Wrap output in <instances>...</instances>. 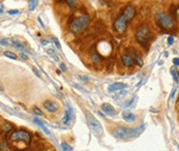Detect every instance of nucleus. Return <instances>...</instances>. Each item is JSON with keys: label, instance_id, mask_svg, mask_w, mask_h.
Returning a JSON list of instances; mask_svg holds the SVG:
<instances>
[{"label": "nucleus", "instance_id": "nucleus-1", "mask_svg": "<svg viewBox=\"0 0 179 151\" xmlns=\"http://www.w3.org/2000/svg\"><path fill=\"white\" fill-rule=\"evenodd\" d=\"M135 16H136V8H135V6H133L131 4L126 5L122 9V12L120 13V15L114 21V25H113L114 29L118 33H121V34L124 33L128 23L134 19Z\"/></svg>", "mask_w": 179, "mask_h": 151}, {"label": "nucleus", "instance_id": "nucleus-2", "mask_svg": "<svg viewBox=\"0 0 179 151\" xmlns=\"http://www.w3.org/2000/svg\"><path fill=\"white\" fill-rule=\"evenodd\" d=\"M144 126L140 125L134 128L124 127V126H116L113 129V135L115 137L119 138V139H128V138H133L135 136H139L142 133Z\"/></svg>", "mask_w": 179, "mask_h": 151}, {"label": "nucleus", "instance_id": "nucleus-3", "mask_svg": "<svg viewBox=\"0 0 179 151\" xmlns=\"http://www.w3.org/2000/svg\"><path fill=\"white\" fill-rule=\"evenodd\" d=\"M157 24L165 30H172L175 27V20L164 12H159L155 15Z\"/></svg>", "mask_w": 179, "mask_h": 151}, {"label": "nucleus", "instance_id": "nucleus-4", "mask_svg": "<svg viewBox=\"0 0 179 151\" xmlns=\"http://www.w3.org/2000/svg\"><path fill=\"white\" fill-rule=\"evenodd\" d=\"M151 36L152 32L147 25H141L136 31V41L143 46H145L149 43Z\"/></svg>", "mask_w": 179, "mask_h": 151}, {"label": "nucleus", "instance_id": "nucleus-5", "mask_svg": "<svg viewBox=\"0 0 179 151\" xmlns=\"http://www.w3.org/2000/svg\"><path fill=\"white\" fill-rule=\"evenodd\" d=\"M89 24V17L87 15L78 17L69 24V29L74 33H79L82 32Z\"/></svg>", "mask_w": 179, "mask_h": 151}, {"label": "nucleus", "instance_id": "nucleus-6", "mask_svg": "<svg viewBox=\"0 0 179 151\" xmlns=\"http://www.w3.org/2000/svg\"><path fill=\"white\" fill-rule=\"evenodd\" d=\"M86 116H87V121H88V124H89V126H90L92 133L94 134L96 137L102 136L104 131H102V124H100V122L98 121L89 111L86 112Z\"/></svg>", "mask_w": 179, "mask_h": 151}, {"label": "nucleus", "instance_id": "nucleus-7", "mask_svg": "<svg viewBox=\"0 0 179 151\" xmlns=\"http://www.w3.org/2000/svg\"><path fill=\"white\" fill-rule=\"evenodd\" d=\"M9 140L14 142H24L26 144H30L31 142V135L24 129L16 131L9 136Z\"/></svg>", "mask_w": 179, "mask_h": 151}, {"label": "nucleus", "instance_id": "nucleus-8", "mask_svg": "<svg viewBox=\"0 0 179 151\" xmlns=\"http://www.w3.org/2000/svg\"><path fill=\"white\" fill-rule=\"evenodd\" d=\"M44 108H45L48 112H51V113H56L59 109L57 103L52 101H46L44 103Z\"/></svg>", "mask_w": 179, "mask_h": 151}, {"label": "nucleus", "instance_id": "nucleus-9", "mask_svg": "<svg viewBox=\"0 0 179 151\" xmlns=\"http://www.w3.org/2000/svg\"><path fill=\"white\" fill-rule=\"evenodd\" d=\"M121 60H122L123 64H124L125 66H133L135 63H136V61H135V59L132 57V55H129V54H123L122 56H121Z\"/></svg>", "mask_w": 179, "mask_h": 151}, {"label": "nucleus", "instance_id": "nucleus-10", "mask_svg": "<svg viewBox=\"0 0 179 151\" xmlns=\"http://www.w3.org/2000/svg\"><path fill=\"white\" fill-rule=\"evenodd\" d=\"M72 118H74L73 109H72L70 107H68L67 109H66V111H65V114H64L63 119H62V122H63V124H65V125H68Z\"/></svg>", "mask_w": 179, "mask_h": 151}, {"label": "nucleus", "instance_id": "nucleus-11", "mask_svg": "<svg viewBox=\"0 0 179 151\" xmlns=\"http://www.w3.org/2000/svg\"><path fill=\"white\" fill-rule=\"evenodd\" d=\"M7 41H9V44H11V46H14L15 48H17L18 50L27 51V50H26V47L23 45V43H21L20 41H18V39H16V38H9V39H7Z\"/></svg>", "mask_w": 179, "mask_h": 151}, {"label": "nucleus", "instance_id": "nucleus-12", "mask_svg": "<svg viewBox=\"0 0 179 151\" xmlns=\"http://www.w3.org/2000/svg\"><path fill=\"white\" fill-rule=\"evenodd\" d=\"M102 110L108 115H115V113H116V111H115V109L113 108V106L110 105V103H102Z\"/></svg>", "mask_w": 179, "mask_h": 151}, {"label": "nucleus", "instance_id": "nucleus-13", "mask_svg": "<svg viewBox=\"0 0 179 151\" xmlns=\"http://www.w3.org/2000/svg\"><path fill=\"white\" fill-rule=\"evenodd\" d=\"M126 87V84H124V83H114V84H111L109 86V92H114L116 90H120Z\"/></svg>", "mask_w": 179, "mask_h": 151}, {"label": "nucleus", "instance_id": "nucleus-14", "mask_svg": "<svg viewBox=\"0 0 179 151\" xmlns=\"http://www.w3.org/2000/svg\"><path fill=\"white\" fill-rule=\"evenodd\" d=\"M122 118H123V120H125L126 122H134V121H136L137 116L131 112H123Z\"/></svg>", "mask_w": 179, "mask_h": 151}, {"label": "nucleus", "instance_id": "nucleus-15", "mask_svg": "<svg viewBox=\"0 0 179 151\" xmlns=\"http://www.w3.org/2000/svg\"><path fill=\"white\" fill-rule=\"evenodd\" d=\"M131 53H132L133 55H134V56H132V57L135 59L136 63L138 64V65H140V66H142V65H143V60H142V57H141L140 54H139V53L137 52L135 49H132V50H131Z\"/></svg>", "mask_w": 179, "mask_h": 151}, {"label": "nucleus", "instance_id": "nucleus-16", "mask_svg": "<svg viewBox=\"0 0 179 151\" xmlns=\"http://www.w3.org/2000/svg\"><path fill=\"white\" fill-rule=\"evenodd\" d=\"M34 123H37V125L39 126V127L41 128V129H43L44 131H45V134H47V135H51V133H50V131H49V129H48L47 127H46L45 126V124H44V122L41 121V119H39V118H34Z\"/></svg>", "mask_w": 179, "mask_h": 151}, {"label": "nucleus", "instance_id": "nucleus-17", "mask_svg": "<svg viewBox=\"0 0 179 151\" xmlns=\"http://www.w3.org/2000/svg\"><path fill=\"white\" fill-rule=\"evenodd\" d=\"M11 129H14V125L9 122H5L2 126H1V131L2 133H9Z\"/></svg>", "mask_w": 179, "mask_h": 151}, {"label": "nucleus", "instance_id": "nucleus-18", "mask_svg": "<svg viewBox=\"0 0 179 151\" xmlns=\"http://www.w3.org/2000/svg\"><path fill=\"white\" fill-rule=\"evenodd\" d=\"M170 13H171V15H172L171 18L177 19L178 18V6H177V5H171Z\"/></svg>", "mask_w": 179, "mask_h": 151}, {"label": "nucleus", "instance_id": "nucleus-19", "mask_svg": "<svg viewBox=\"0 0 179 151\" xmlns=\"http://www.w3.org/2000/svg\"><path fill=\"white\" fill-rule=\"evenodd\" d=\"M39 5V0H29L28 2V6H29L30 10H34Z\"/></svg>", "mask_w": 179, "mask_h": 151}, {"label": "nucleus", "instance_id": "nucleus-20", "mask_svg": "<svg viewBox=\"0 0 179 151\" xmlns=\"http://www.w3.org/2000/svg\"><path fill=\"white\" fill-rule=\"evenodd\" d=\"M171 73L173 75V78H174V80H175V82L178 84V69H176V67H172L171 69Z\"/></svg>", "mask_w": 179, "mask_h": 151}, {"label": "nucleus", "instance_id": "nucleus-21", "mask_svg": "<svg viewBox=\"0 0 179 151\" xmlns=\"http://www.w3.org/2000/svg\"><path fill=\"white\" fill-rule=\"evenodd\" d=\"M4 56H6V57L11 58V59H14V60H16L17 58H18V56H17L15 53L9 52V51H5V52H4Z\"/></svg>", "mask_w": 179, "mask_h": 151}, {"label": "nucleus", "instance_id": "nucleus-22", "mask_svg": "<svg viewBox=\"0 0 179 151\" xmlns=\"http://www.w3.org/2000/svg\"><path fill=\"white\" fill-rule=\"evenodd\" d=\"M61 147L64 151H73V147L70 146L69 144H67L66 142H62L61 143Z\"/></svg>", "mask_w": 179, "mask_h": 151}, {"label": "nucleus", "instance_id": "nucleus-23", "mask_svg": "<svg viewBox=\"0 0 179 151\" xmlns=\"http://www.w3.org/2000/svg\"><path fill=\"white\" fill-rule=\"evenodd\" d=\"M100 59H102V57H100L98 54H92V55H91V60H92V62H98Z\"/></svg>", "mask_w": 179, "mask_h": 151}, {"label": "nucleus", "instance_id": "nucleus-24", "mask_svg": "<svg viewBox=\"0 0 179 151\" xmlns=\"http://www.w3.org/2000/svg\"><path fill=\"white\" fill-rule=\"evenodd\" d=\"M77 1H78V0H66V2H67V4L69 5L70 8H75Z\"/></svg>", "mask_w": 179, "mask_h": 151}, {"label": "nucleus", "instance_id": "nucleus-25", "mask_svg": "<svg viewBox=\"0 0 179 151\" xmlns=\"http://www.w3.org/2000/svg\"><path fill=\"white\" fill-rule=\"evenodd\" d=\"M33 112L35 113L37 115H39V116H43V111L39 109V108H37V107H33Z\"/></svg>", "mask_w": 179, "mask_h": 151}, {"label": "nucleus", "instance_id": "nucleus-26", "mask_svg": "<svg viewBox=\"0 0 179 151\" xmlns=\"http://www.w3.org/2000/svg\"><path fill=\"white\" fill-rule=\"evenodd\" d=\"M173 43H174V37H173L172 35H170V36L168 37V44L169 45H172Z\"/></svg>", "mask_w": 179, "mask_h": 151}, {"label": "nucleus", "instance_id": "nucleus-27", "mask_svg": "<svg viewBox=\"0 0 179 151\" xmlns=\"http://www.w3.org/2000/svg\"><path fill=\"white\" fill-rule=\"evenodd\" d=\"M0 45H2V46H7V39L6 38H3L0 41Z\"/></svg>", "mask_w": 179, "mask_h": 151}, {"label": "nucleus", "instance_id": "nucleus-28", "mask_svg": "<svg viewBox=\"0 0 179 151\" xmlns=\"http://www.w3.org/2000/svg\"><path fill=\"white\" fill-rule=\"evenodd\" d=\"M60 69H61L62 71H66V65L64 63H61L60 64Z\"/></svg>", "mask_w": 179, "mask_h": 151}, {"label": "nucleus", "instance_id": "nucleus-29", "mask_svg": "<svg viewBox=\"0 0 179 151\" xmlns=\"http://www.w3.org/2000/svg\"><path fill=\"white\" fill-rule=\"evenodd\" d=\"M8 14L9 15H17V14H19V10L18 9H15V10H8Z\"/></svg>", "mask_w": 179, "mask_h": 151}, {"label": "nucleus", "instance_id": "nucleus-30", "mask_svg": "<svg viewBox=\"0 0 179 151\" xmlns=\"http://www.w3.org/2000/svg\"><path fill=\"white\" fill-rule=\"evenodd\" d=\"M5 146H6V144H5V142H4V141H3V142H1V143H0V149H1V150H4Z\"/></svg>", "mask_w": 179, "mask_h": 151}, {"label": "nucleus", "instance_id": "nucleus-31", "mask_svg": "<svg viewBox=\"0 0 179 151\" xmlns=\"http://www.w3.org/2000/svg\"><path fill=\"white\" fill-rule=\"evenodd\" d=\"M176 91H177L176 88H173L172 93H171V96H170V99H173V97H174V96H175V93H176Z\"/></svg>", "mask_w": 179, "mask_h": 151}, {"label": "nucleus", "instance_id": "nucleus-32", "mask_svg": "<svg viewBox=\"0 0 179 151\" xmlns=\"http://www.w3.org/2000/svg\"><path fill=\"white\" fill-rule=\"evenodd\" d=\"M173 63L175 64V65H176V66H178L179 65V60H178V58H174V59H173Z\"/></svg>", "mask_w": 179, "mask_h": 151}, {"label": "nucleus", "instance_id": "nucleus-33", "mask_svg": "<svg viewBox=\"0 0 179 151\" xmlns=\"http://www.w3.org/2000/svg\"><path fill=\"white\" fill-rule=\"evenodd\" d=\"M21 57H22L24 60H27L28 59V55H26L25 53H22V54H21Z\"/></svg>", "mask_w": 179, "mask_h": 151}, {"label": "nucleus", "instance_id": "nucleus-34", "mask_svg": "<svg viewBox=\"0 0 179 151\" xmlns=\"http://www.w3.org/2000/svg\"><path fill=\"white\" fill-rule=\"evenodd\" d=\"M32 71H33V73H35V75H37V77H41V75H39V71H37V69H35V67H33V69H32Z\"/></svg>", "mask_w": 179, "mask_h": 151}, {"label": "nucleus", "instance_id": "nucleus-35", "mask_svg": "<svg viewBox=\"0 0 179 151\" xmlns=\"http://www.w3.org/2000/svg\"><path fill=\"white\" fill-rule=\"evenodd\" d=\"M54 41H55V44H56L57 48H59V49H60V44H59L58 39H57V38H55V37H54Z\"/></svg>", "mask_w": 179, "mask_h": 151}, {"label": "nucleus", "instance_id": "nucleus-36", "mask_svg": "<svg viewBox=\"0 0 179 151\" xmlns=\"http://www.w3.org/2000/svg\"><path fill=\"white\" fill-rule=\"evenodd\" d=\"M47 44H48V41H46V39H43V41H41V45H43V46H46Z\"/></svg>", "mask_w": 179, "mask_h": 151}, {"label": "nucleus", "instance_id": "nucleus-37", "mask_svg": "<svg viewBox=\"0 0 179 151\" xmlns=\"http://www.w3.org/2000/svg\"><path fill=\"white\" fill-rule=\"evenodd\" d=\"M39 23H41V26H44V23H43V22H41V19H39Z\"/></svg>", "mask_w": 179, "mask_h": 151}, {"label": "nucleus", "instance_id": "nucleus-38", "mask_svg": "<svg viewBox=\"0 0 179 151\" xmlns=\"http://www.w3.org/2000/svg\"><path fill=\"white\" fill-rule=\"evenodd\" d=\"M0 91H3V88H2V86L0 85Z\"/></svg>", "mask_w": 179, "mask_h": 151}, {"label": "nucleus", "instance_id": "nucleus-39", "mask_svg": "<svg viewBox=\"0 0 179 151\" xmlns=\"http://www.w3.org/2000/svg\"><path fill=\"white\" fill-rule=\"evenodd\" d=\"M17 151H28L27 149H23V150H17Z\"/></svg>", "mask_w": 179, "mask_h": 151}]
</instances>
